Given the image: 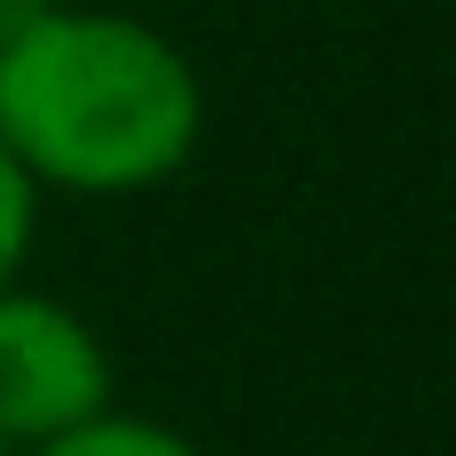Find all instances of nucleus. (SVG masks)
<instances>
[{"label":"nucleus","mask_w":456,"mask_h":456,"mask_svg":"<svg viewBox=\"0 0 456 456\" xmlns=\"http://www.w3.org/2000/svg\"><path fill=\"white\" fill-rule=\"evenodd\" d=\"M32 456H200V441H184V433L160 425V417H120V409H104V417L72 425L64 441H48V449H32Z\"/></svg>","instance_id":"obj_3"},{"label":"nucleus","mask_w":456,"mask_h":456,"mask_svg":"<svg viewBox=\"0 0 456 456\" xmlns=\"http://www.w3.org/2000/svg\"><path fill=\"white\" fill-rule=\"evenodd\" d=\"M112 409V353L104 337L40 297V289H0V449L32 456L64 441L72 425Z\"/></svg>","instance_id":"obj_2"},{"label":"nucleus","mask_w":456,"mask_h":456,"mask_svg":"<svg viewBox=\"0 0 456 456\" xmlns=\"http://www.w3.org/2000/svg\"><path fill=\"white\" fill-rule=\"evenodd\" d=\"M208 96L192 56L120 8H32L0 48V144L32 192L136 200L184 176Z\"/></svg>","instance_id":"obj_1"},{"label":"nucleus","mask_w":456,"mask_h":456,"mask_svg":"<svg viewBox=\"0 0 456 456\" xmlns=\"http://www.w3.org/2000/svg\"><path fill=\"white\" fill-rule=\"evenodd\" d=\"M0 456H8V449H0Z\"/></svg>","instance_id":"obj_5"},{"label":"nucleus","mask_w":456,"mask_h":456,"mask_svg":"<svg viewBox=\"0 0 456 456\" xmlns=\"http://www.w3.org/2000/svg\"><path fill=\"white\" fill-rule=\"evenodd\" d=\"M32 224H40V192H32V176L0 144V289H16L24 256H32Z\"/></svg>","instance_id":"obj_4"}]
</instances>
